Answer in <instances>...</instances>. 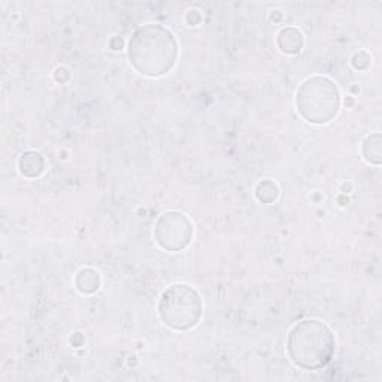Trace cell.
<instances>
[{"label":"cell","mask_w":382,"mask_h":382,"mask_svg":"<svg viewBox=\"0 0 382 382\" xmlns=\"http://www.w3.org/2000/svg\"><path fill=\"white\" fill-rule=\"evenodd\" d=\"M132 66L144 76L159 78L172 71L178 60V42L169 29L160 24L138 27L127 47Z\"/></svg>","instance_id":"6da1fadb"},{"label":"cell","mask_w":382,"mask_h":382,"mask_svg":"<svg viewBox=\"0 0 382 382\" xmlns=\"http://www.w3.org/2000/svg\"><path fill=\"white\" fill-rule=\"evenodd\" d=\"M336 339L330 327L320 320L297 323L288 333L287 351L291 362L303 370H320L332 362Z\"/></svg>","instance_id":"7a4b0ae2"},{"label":"cell","mask_w":382,"mask_h":382,"mask_svg":"<svg viewBox=\"0 0 382 382\" xmlns=\"http://www.w3.org/2000/svg\"><path fill=\"white\" fill-rule=\"evenodd\" d=\"M296 106L300 117L311 124L330 123L341 109L339 89L327 76H311L299 87Z\"/></svg>","instance_id":"3957f363"},{"label":"cell","mask_w":382,"mask_h":382,"mask_svg":"<svg viewBox=\"0 0 382 382\" xmlns=\"http://www.w3.org/2000/svg\"><path fill=\"white\" fill-rule=\"evenodd\" d=\"M203 312L200 294L187 284H173L161 293L159 316L172 330L187 332L199 324Z\"/></svg>","instance_id":"277c9868"},{"label":"cell","mask_w":382,"mask_h":382,"mask_svg":"<svg viewBox=\"0 0 382 382\" xmlns=\"http://www.w3.org/2000/svg\"><path fill=\"white\" fill-rule=\"evenodd\" d=\"M194 235L190 218L179 211H168L159 216L154 226V239L159 247L170 253L187 248Z\"/></svg>","instance_id":"5b68a950"},{"label":"cell","mask_w":382,"mask_h":382,"mask_svg":"<svg viewBox=\"0 0 382 382\" xmlns=\"http://www.w3.org/2000/svg\"><path fill=\"white\" fill-rule=\"evenodd\" d=\"M303 35L302 31L296 27H286L282 29L278 38H277V45L281 52L288 54V56H294V54H299L303 48Z\"/></svg>","instance_id":"8992f818"},{"label":"cell","mask_w":382,"mask_h":382,"mask_svg":"<svg viewBox=\"0 0 382 382\" xmlns=\"http://www.w3.org/2000/svg\"><path fill=\"white\" fill-rule=\"evenodd\" d=\"M18 170L26 178H39L45 170V160L36 151H26L18 160Z\"/></svg>","instance_id":"52a82bcc"},{"label":"cell","mask_w":382,"mask_h":382,"mask_svg":"<svg viewBox=\"0 0 382 382\" xmlns=\"http://www.w3.org/2000/svg\"><path fill=\"white\" fill-rule=\"evenodd\" d=\"M75 287L78 288L80 293L82 294H93L101 287V275L99 272L91 269V267H85L81 269L78 274H76L75 278Z\"/></svg>","instance_id":"ba28073f"},{"label":"cell","mask_w":382,"mask_h":382,"mask_svg":"<svg viewBox=\"0 0 382 382\" xmlns=\"http://www.w3.org/2000/svg\"><path fill=\"white\" fill-rule=\"evenodd\" d=\"M382 138L381 133L369 135L363 142V157L367 163L372 165H381L382 161Z\"/></svg>","instance_id":"9c48e42d"},{"label":"cell","mask_w":382,"mask_h":382,"mask_svg":"<svg viewBox=\"0 0 382 382\" xmlns=\"http://www.w3.org/2000/svg\"><path fill=\"white\" fill-rule=\"evenodd\" d=\"M256 198L261 203H272L278 198V185L272 179H263L257 184Z\"/></svg>","instance_id":"30bf717a"},{"label":"cell","mask_w":382,"mask_h":382,"mask_svg":"<svg viewBox=\"0 0 382 382\" xmlns=\"http://www.w3.org/2000/svg\"><path fill=\"white\" fill-rule=\"evenodd\" d=\"M351 63H353V66L357 71H365V69H367L370 66V56H369L367 52H365V51H360L357 54H354Z\"/></svg>","instance_id":"8fae6325"},{"label":"cell","mask_w":382,"mask_h":382,"mask_svg":"<svg viewBox=\"0 0 382 382\" xmlns=\"http://www.w3.org/2000/svg\"><path fill=\"white\" fill-rule=\"evenodd\" d=\"M54 80L60 84H66L71 80V72L66 68H57L54 72Z\"/></svg>","instance_id":"7c38bea8"}]
</instances>
